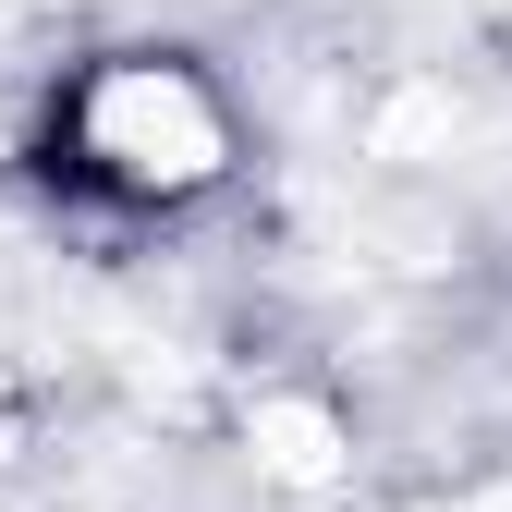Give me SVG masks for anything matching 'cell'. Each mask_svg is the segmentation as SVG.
I'll return each instance as SVG.
<instances>
[{"label": "cell", "instance_id": "obj_1", "mask_svg": "<svg viewBox=\"0 0 512 512\" xmlns=\"http://www.w3.org/2000/svg\"><path fill=\"white\" fill-rule=\"evenodd\" d=\"M61 135H74V159L110 196H147V208H183V196H208V183H232V98L183 49L86 61L74 98H61Z\"/></svg>", "mask_w": 512, "mask_h": 512}, {"label": "cell", "instance_id": "obj_2", "mask_svg": "<svg viewBox=\"0 0 512 512\" xmlns=\"http://www.w3.org/2000/svg\"><path fill=\"white\" fill-rule=\"evenodd\" d=\"M244 452H256V476H281V488H342L354 476V427H342V403L330 391H256L244 403Z\"/></svg>", "mask_w": 512, "mask_h": 512}, {"label": "cell", "instance_id": "obj_3", "mask_svg": "<svg viewBox=\"0 0 512 512\" xmlns=\"http://www.w3.org/2000/svg\"><path fill=\"white\" fill-rule=\"evenodd\" d=\"M13 159H25V147H13V122H0V171H13Z\"/></svg>", "mask_w": 512, "mask_h": 512}]
</instances>
